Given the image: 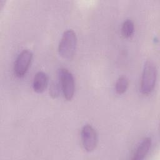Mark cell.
Wrapping results in <instances>:
<instances>
[{
    "label": "cell",
    "mask_w": 160,
    "mask_h": 160,
    "mask_svg": "<svg viewBox=\"0 0 160 160\" xmlns=\"http://www.w3.org/2000/svg\"><path fill=\"white\" fill-rule=\"evenodd\" d=\"M134 31V22L131 19L124 21L121 27V34L124 38H129L133 34Z\"/></svg>",
    "instance_id": "8"
},
{
    "label": "cell",
    "mask_w": 160,
    "mask_h": 160,
    "mask_svg": "<svg viewBox=\"0 0 160 160\" xmlns=\"http://www.w3.org/2000/svg\"><path fill=\"white\" fill-rule=\"evenodd\" d=\"M58 78L64 98L71 100L74 94V79L72 73L67 69L61 68L58 71Z\"/></svg>",
    "instance_id": "3"
},
{
    "label": "cell",
    "mask_w": 160,
    "mask_h": 160,
    "mask_svg": "<svg viewBox=\"0 0 160 160\" xmlns=\"http://www.w3.org/2000/svg\"><path fill=\"white\" fill-rule=\"evenodd\" d=\"M152 145V140L149 137L144 138L136 149L131 159L142 160L148 154Z\"/></svg>",
    "instance_id": "6"
},
{
    "label": "cell",
    "mask_w": 160,
    "mask_h": 160,
    "mask_svg": "<svg viewBox=\"0 0 160 160\" xmlns=\"http://www.w3.org/2000/svg\"><path fill=\"white\" fill-rule=\"evenodd\" d=\"M60 88H61V84H60L59 79V82L54 81L51 85L49 88V94L53 98H56L59 96Z\"/></svg>",
    "instance_id": "10"
},
{
    "label": "cell",
    "mask_w": 160,
    "mask_h": 160,
    "mask_svg": "<svg viewBox=\"0 0 160 160\" xmlns=\"http://www.w3.org/2000/svg\"><path fill=\"white\" fill-rule=\"evenodd\" d=\"M157 78V69L154 63L151 61H147L144 65L141 80V91L144 95L151 94L155 86Z\"/></svg>",
    "instance_id": "1"
},
{
    "label": "cell",
    "mask_w": 160,
    "mask_h": 160,
    "mask_svg": "<svg viewBox=\"0 0 160 160\" xmlns=\"http://www.w3.org/2000/svg\"><path fill=\"white\" fill-rule=\"evenodd\" d=\"M81 139L82 147L86 151L91 152L96 149L98 143V135L92 126L86 124L82 128Z\"/></svg>",
    "instance_id": "4"
},
{
    "label": "cell",
    "mask_w": 160,
    "mask_h": 160,
    "mask_svg": "<svg viewBox=\"0 0 160 160\" xmlns=\"http://www.w3.org/2000/svg\"><path fill=\"white\" fill-rule=\"evenodd\" d=\"M48 76L42 71L38 72L34 76L32 81V89L38 92H42L47 88L48 84Z\"/></svg>",
    "instance_id": "7"
},
{
    "label": "cell",
    "mask_w": 160,
    "mask_h": 160,
    "mask_svg": "<svg viewBox=\"0 0 160 160\" xmlns=\"http://www.w3.org/2000/svg\"><path fill=\"white\" fill-rule=\"evenodd\" d=\"M129 82L126 76H121L116 81L115 84V90L117 94H122L124 93L128 87Z\"/></svg>",
    "instance_id": "9"
},
{
    "label": "cell",
    "mask_w": 160,
    "mask_h": 160,
    "mask_svg": "<svg viewBox=\"0 0 160 160\" xmlns=\"http://www.w3.org/2000/svg\"><path fill=\"white\" fill-rule=\"evenodd\" d=\"M77 37L74 31L72 29L66 31L59 43V54L64 59H71L75 53Z\"/></svg>",
    "instance_id": "2"
},
{
    "label": "cell",
    "mask_w": 160,
    "mask_h": 160,
    "mask_svg": "<svg viewBox=\"0 0 160 160\" xmlns=\"http://www.w3.org/2000/svg\"><path fill=\"white\" fill-rule=\"evenodd\" d=\"M32 59V53L28 49L21 51L18 56L14 66V72L18 78H22L26 73Z\"/></svg>",
    "instance_id": "5"
}]
</instances>
